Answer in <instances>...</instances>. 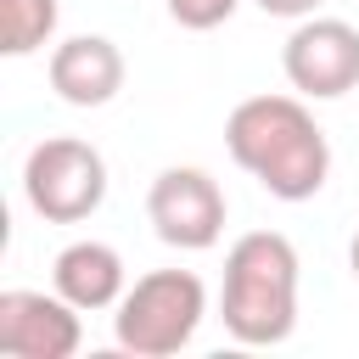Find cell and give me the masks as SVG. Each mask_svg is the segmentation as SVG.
Returning <instances> with one entry per match:
<instances>
[{
    "label": "cell",
    "instance_id": "obj_4",
    "mask_svg": "<svg viewBox=\"0 0 359 359\" xmlns=\"http://www.w3.org/2000/svg\"><path fill=\"white\" fill-rule=\"evenodd\" d=\"M22 196L45 224H84L107 202V157L79 135H50L22 163Z\"/></svg>",
    "mask_w": 359,
    "mask_h": 359
},
{
    "label": "cell",
    "instance_id": "obj_8",
    "mask_svg": "<svg viewBox=\"0 0 359 359\" xmlns=\"http://www.w3.org/2000/svg\"><path fill=\"white\" fill-rule=\"evenodd\" d=\"M45 73L67 107H107L123 90V50L107 34H73L50 50Z\"/></svg>",
    "mask_w": 359,
    "mask_h": 359
},
{
    "label": "cell",
    "instance_id": "obj_7",
    "mask_svg": "<svg viewBox=\"0 0 359 359\" xmlns=\"http://www.w3.org/2000/svg\"><path fill=\"white\" fill-rule=\"evenodd\" d=\"M0 353L11 359H73L79 353V309L62 292H0Z\"/></svg>",
    "mask_w": 359,
    "mask_h": 359
},
{
    "label": "cell",
    "instance_id": "obj_2",
    "mask_svg": "<svg viewBox=\"0 0 359 359\" xmlns=\"http://www.w3.org/2000/svg\"><path fill=\"white\" fill-rule=\"evenodd\" d=\"M219 320L241 348H275L297 325V247L280 230H247L224 252Z\"/></svg>",
    "mask_w": 359,
    "mask_h": 359
},
{
    "label": "cell",
    "instance_id": "obj_3",
    "mask_svg": "<svg viewBox=\"0 0 359 359\" xmlns=\"http://www.w3.org/2000/svg\"><path fill=\"white\" fill-rule=\"evenodd\" d=\"M202 314H208V286L191 269H151L118 297L112 337L135 359H168L196 337Z\"/></svg>",
    "mask_w": 359,
    "mask_h": 359
},
{
    "label": "cell",
    "instance_id": "obj_1",
    "mask_svg": "<svg viewBox=\"0 0 359 359\" xmlns=\"http://www.w3.org/2000/svg\"><path fill=\"white\" fill-rule=\"evenodd\" d=\"M224 146L275 202H309L331 180V140L297 95H247L224 118Z\"/></svg>",
    "mask_w": 359,
    "mask_h": 359
},
{
    "label": "cell",
    "instance_id": "obj_6",
    "mask_svg": "<svg viewBox=\"0 0 359 359\" xmlns=\"http://www.w3.org/2000/svg\"><path fill=\"white\" fill-rule=\"evenodd\" d=\"M286 84L314 101H337L359 90V28L342 17H303L280 45Z\"/></svg>",
    "mask_w": 359,
    "mask_h": 359
},
{
    "label": "cell",
    "instance_id": "obj_12",
    "mask_svg": "<svg viewBox=\"0 0 359 359\" xmlns=\"http://www.w3.org/2000/svg\"><path fill=\"white\" fill-rule=\"evenodd\" d=\"M258 11H269V17H314L320 11V0H258Z\"/></svg>",
    "mask_w": 359,
    "mask_h": 359
},
{
    "label": "cell",
    "instance_id": "obj_13",
    "mask_svg": "<svg viewBox=\"0 0 359 359\" xmlns=\"http://www.w3.org/2000/svg\"><path fill=\"white\" fill-rule=\"evenodd\" d=\"M348 264H353V275H359V230H353V241H348Z\"/></svg>",
    "mask_w": 359,
    "mask_h": 359
},
{
    "label": "cell",
    "instance_id": "obj_5",
    "mask_svg": "<svg viewBox=\"0 0 359 359\" xmlns=\"http://www.w3.org/2000/svg\"><path fill=\"white\" fill-rule=\"evenodd\" d=\"M224 191L208 168H163L146 191V219L157 230V241L180 247V252H208L224 236Z\"/></svg>",
    "mask_w": 359,
    "mask_h": 359
},
{
    "label": "cell",
    "instance_id": "obj_11",
    "mask_svg": "<svg viewBox=\"0 0 359 359\" xmlns=\"http://www.w3.org/2000/svg\"><path fill=\"white\" fill-rule=\"evenodd\" d=\"M236 6H241V0H168V17H174L180 28H191V34H208V28L230 22Z\"/></svg>",
    "mask_w": 359,
    "mask_h": 359
},
{
    "label": "cell",
    "instance_id": "obj_10",
    "mask_svg": "<svg viewBox=\"0 0 359 359\" xmlns=\"http://www.w3.org/2000/svg\"><path fill=\"white\" fill-rule=\"evenodd\" d=\"M56 0H0V50L6 56H34L56 34Z\"/></svg>",
    "mask_w": 359,
    "mask_h": 359
},
{
    "label": "cell",
    "instance_id": "obj_9",
    "mask_svg": "<svg viewBox=\"0 0 359 359\" xmlns=\"http://www.w3.org/2000/svg\"><path fill=\"white\" fill-rule=\"evenodd\" d=\"M50 280H56V292H62L79 314L118 309V297L129 292V286H123V258H118V247H107V241H73V247H62L56 264H50Z\"/></svg>",
    "mask_w": 359,
    "mask_h": 359
}]
</instances>
